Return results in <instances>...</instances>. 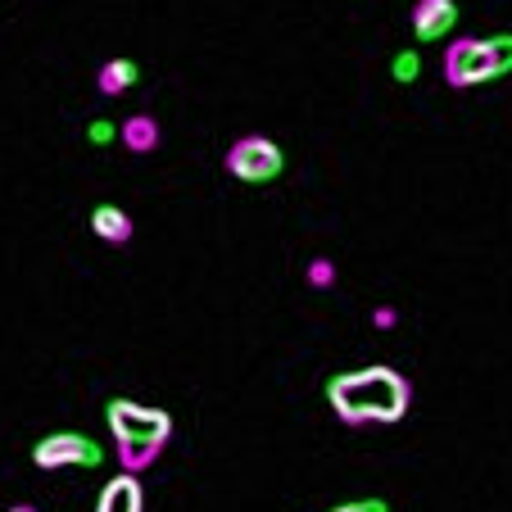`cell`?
<instances>
[{
  "instance_id": "cell-14",
  "label": "cell",
  "mask_w": 512,
  "mask_h": 512,
  "mask_svg": "<svg viewBox=\"0 0 512 512\" xmlns=\"http://www.w3.org/2000/svg\"><path fill=\"white\" fill-rule=\"evenodd\" d=\"M331 512H390L381 499H354V503H340V508H331Z\"/></svg>"
},
{
  "instance_id": "cell-5",
  "label": "cell",
  "mask_w": 512,
  "mask_h": 512,
  "mask_svg": "<svg viewBox=\"0 0 512 512\" xmlns=\"http://www.w3.org/2000/svg\"><path fill=\"white\" fill-rule=\"evenodd\" d=\"M32 463L41 472H59V467H82V472H96L105 463V449L82 431H55V435H41L32 445Z\"/></svg>"
},
{
  "instance_id": "cell-4",
  "label": "cell",
  "mask_w": 512,
  "mask_h": 512,
  "mask_svg": "<svg viewBox=\"0 0 512 512\" xmlns=\"http://www.w3.org/2000/svg\"><path fill=\"white\" fill-rule=\"evenodd\" d=\"M227 173L245 186H268L286 173V150H281L272 136L250 132V136H241V141H232V150H227Z\"/></svg>"
},
{
  "instance_id": "cell-7",
  "label": "cell",
  "mask_w": 512,
  "mask_h": 512,
  "mask_svg": "<svg viewBox=\"0 0 512 512\" xmlns=\"http://www.w3.org/2000/svg\"><path fill=\"white\" fill-rule=\"evenodd\" d=\"M96 512H145L141 476L118 472L114 481H105V490H100V499H96Z\"/></svg>"
},
{
  "instance_id": "cell-10",
  "label": "cell",
  "mask_w": 512,
  "mask_h": 512,
  "mask_svg": "<svg viewBox=\"0 0 512 512\" xmlns=\"http://www.w3.org/2000/svg\"><path fill=\"white\" fill-rule=\"evenodd\" d=\"M118 136H123V145L132 150V155H150V150L159 145V123L150 114H136L118 127Z\"/></svg>"
},
{
  "instance_id": "cell-11",
  "label": "cell",
  "mask_w": 512,
  "mask_h": 512,
  "mask_svg": "<svg viewBox=\"0 0 512 512\" xmlns=\"http://www.w3.org/2000/svg\"><path fill=\"white\" fill-rule=\"evenodd\" d=\"M390 78H395L399 87H413V82L422 78V55H417V50H399V55L390 59Z\"/></svg>"
},
{
  "instance_id": "cell-8",
  "label": "cell",
  "mask_w": 512,
  "mask_h": 512,
  "mask_svg": "<svg viewBox=\"0 0 512 512\" xmlns=\"http://www.w3.org/2000/svg\"><path fill=\"white\" fill-rule=\"evenodd\" d=\"M91 232H96L105 245H114V250H118V245L132 241L136 223H132V213H127V209H118V204L100 200L96 209H91Z\"/></svg>"
},
{
  "instance_id": "cell-13",
  "label": "cell",
  "mask_w": 512,
  "mask_h": 512,
  "mask_svg": "<svg viewBox=\"0 0 512 512\" xmlns=\"http://www.w3.org/2000/svg\"><path fill=\"white\" fill-rule=\"evenodd\" d=\"M309 281H313L318 290H327L331 281H336V268H331V259H313V263H309Z\"/></svg>"
},
{
  "instance_id": "cell-1",
  "label": "cell",
  "mask_w": 512,
  "mask_h": 512,
  "mask_svg": "<svg viewBox=\"0 0 512 512\" xmlns=\"http://www.w3.org/2000/svg\"><path fill=\"white\" fill-rule=\"evenodd\" d=\"M408 381L395 368H354V372H336L327 381V404L336 408L340 422L349 426H390L408 413Z\"/></svg>"
},
{
  "instance_id": "cell-16",
  "label": "cell",
  "mask_w": 512,
  "mask_h": 512,
  "mask_svg": "<svg viewBox=\"0 0 512 512\" xmlns=\"http://www.w3.org/2000/svg\"><path fill=\"white\" fill-rule=\"evenodd\" d=\"M10 512H37V508H10Z\"/></svg>"
},
{
  "instance_id": "cell-12",
  "label": "cell",
  "mask_w": 512,
  "mask_h": 512,
  "mask_svg": "<svg viewBox=\"0 0 512 512\" xmlns=\"http://www.w3.org/2000/svg\"><path fill=\"white\" fill-rule=\"evenodd\" d=\"M87 141L96 145V150H105V145L118 141V127L109 123V118H96V123H87Z\"/></svg>"
},
{
  "instance_id": "cell-3",
  "label": "cell",
  "mask_w": 512,
  "mask_h": 512,
  "mask_svg": "<svg viewBox=\"0 0 512 512\" xmlns=\"http://www.w3.org/2000/svg\"><path fill=\"white\" fill-rule=\"evenodd\" d=\"M512 73V32L499 37H458L445 50V82L454 91L485 87Z\"/></svg>"
},
{
  "instance_id": "cell-15",
  "label": "cell",
  "mask_w": 512,
  "mask_h": 512,
  "mask_svg": "<svg viewBox=\"0 0 512 512\" xmlns=\"http://www.w3.org/2000/svg\"><path fill=\"white\" fill-rule=\"evenodd\" d=\"M372 322H377L381 331H386V327H395V309H377V313H372Z\"/></svg>"
},
{
  "instance_id": "cell-9",
  "label": "cell",
  "mask_w": 512,
  "mask_h": 512,
  "mask_svg": "<svg viewBox=\"0 0 512 512\" xmlns=\"http://www.w3.org/2000/svg\"><path fill=\"white\" fill-rule=\"evenodd\" d=\"M136 82H141V64H136V59H127V55L100 64V73H96L100 96H123V91H132Z\"/></svg>"
},
{
  "instance_id": "cell-2",
  "label": "cell",
  "mask_w": 512,
  "mask_h": 512,
  "mask_svg": "<svg viewBox=\"0 0 512 512\" xmlns=\"http://www.w3.org/2000/svg\"><path fill=\"white\" fill-rule=\"evenodd\" d=\"M105 422L118 445V463L132 476H141L145 467H155L164 445L173 440V417H168L164 408L136 404V399H123V395L105 404Z\"/></svg>"
},
{
  "instance_id": "cell-6",
  "label": "cell",
  "mask_w": 512,
  "mask_h": 512,
  "mask_svg": "<svg viewBox=\"0 0 512 512\" xmlns=\"http://www.w3.org/2000/svg\"><path fill=\"white\" fill-rule=\"evenodd\" d=\"M463 10L458 0H417L413 5V37L417 41H445L458 28Z\"/></svg>"
}]
</instances>
